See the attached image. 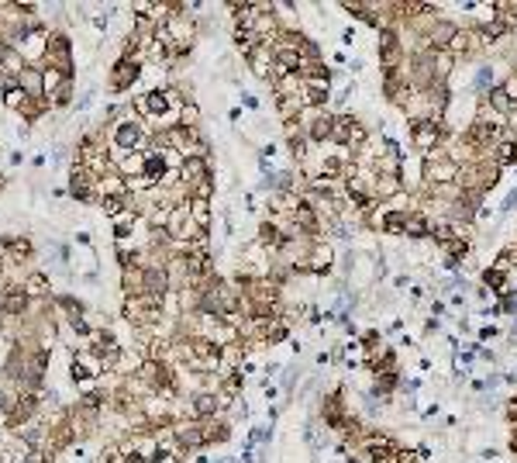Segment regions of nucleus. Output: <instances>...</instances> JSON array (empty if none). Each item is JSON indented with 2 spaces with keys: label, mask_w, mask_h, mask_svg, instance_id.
Returning <instances> with one entry per match:
<instances>
[{
  "label": "nucleus",
  "mask_w": 517,
  "mask_h": 463,
  "mask_svg": "<svg viewBox=\"0 0 517 463\" xmlns=\"http://www.w3.org/2000/svg\"><path fill=\"white\" fill-rule=\"evenodd\" d=\"M214 180V173H210V159H203V156H190L187 163H183V169H180V183L194 194L197 187H203V183H210Z\"/></svg>",
  "instance_id": "obj_7"
},
{
  "label": "nucleus",
  "mask_w": 517,
  "mask_h": 463,
  "mask_svg": "<svg viewBox=\"0 0 517 463\" xmlns=\"http://www.w3.org/2000/svg\"><path fill=\"white\" fill-rule=\"evenodd\" d=\"M455 180H459V163H452L448 156L424 163V187H445V183H455Z\"/></svg>",
  "instance_id": "obj_8"
},
{
  "label": "nucleus",
  "mask_w": 517,
  "mask_h": 463,
  "mask_svg": "<svg viewBox=\"0 0 517 463\" xmlns=\"http://www.w3.org/2000/svg\"><path fill=\"white\" fill-rule=\"evenodd\" d=\"M197 104H194V100H190V104H187V107H183V111H180V125L183 128H197Z\"/></svg>",
  "instance_id": "obj_31"
},
{
  "label": "nucleus",
  "mask_w": 517,
  "mask_h": 463,
  "mask_svg": "<svg viewBox=\"0 0 517 463\" xmlns=\"http://www.w3.org/2000/svg\"><path fill=\"white\" fill-rule=\"evenodd\" d=\"M190 412H194V419H200V422L221 415V408H217V391H197V394L190 398Z\"/></svg>",
  "instance_id": "obj_11"
},
{
  "label": "nucleus",
  "mask_w": 517,
  "mask_h": 463,
  "mask_svg": "<svg viewBox=\"0 0 517 463\" xmlns=\"http://www.w3.org/2000/svg\"><path fill=\"white\" fill-rule=\"evenodd\" d=\"M203 432H207V446H217V443H224L228 439V422L221 419V415H214V419H207L203 422Z\"/></svg>",
  "instance_id": "obj_18"
},
{
  "label": "nucleus",
  "mask_w": 517,
  "mask_h": 463,
  "mask_svg": "<svg viewBox=\"0 0 517 463\" xmlns=\"http://www.w3.org/2000/svg\"><path fill=\"white\" fill-rule=\"evenodd\" d=\"M142 73H145V66L138 63V59H131V56H121L118 63L111 66V90H128V86H135L142 80Z\"/></svg>",
  "instance_id": "obj_6"
},
{
  "label": "nucleus",
  "mask_w": 517,
  "mask_h": 463,
  "mask_svg": "<svg viewBox=\"0 0 517 463\" xmlns=\"http://www.w3.org/2000/svg\"><path fill=\"white\" fill-rule=\"evenodd\" d=\"M493 336H500V329H497V325H483V329L476 332L479 342H486V339H493Z\"/></svg>",
  "instance_id": "obj_36"
},
{
  "label": "nucleus",
  "mask_w": 517,
  "mask_h": 463,
  "mask_svg": "<svg viewBox=\"0 0 517 463\" xmlns=\"http://www.w3.org/2000/svg\"><path fill=\"white\" fill-rule=\"evenodd\" d=\"M145 176H152L156 183H162V176H166V159H162L159 149L145 152Z\"/></svg>",
  "instance_id": "obj_22"
},
{
  "label": "nucleus",
  "mask_w": 517,
  "mask_h": 463,
  "mask_svg": "<svg viewBox=\"0 0 517 463\" xmlns=\"http://www.w3.org/2000/svg\"><path fill=\"white\" fill-rule=\"evenodd\" d=\"M445 253H448V266H455V263H462L466 256L473 253V242H448V246H441Z\"/></svg>",
  "instance_id": "obj_26"
},
{
  "label": "nucleus",
  "mask_w": 517,
  "mask_h": 463,
  "mask_svg": "<svg viewBox=\"0 0 517 463\" xmlns=\"http://www.w3.org/2000/svg\"><path fill=\"white\" fill-rule=\"evenodd\" d=\"M245 63H248V70H252L259 80L273 84V70H276V52H273V45H259Z\"/></svg>",
  "instance_id": "obj_9"
},
{
  "label": "nucleus",
  "mask_w": 517,
  "mask_h": 463,
  "mask_svg": "<svg viewBox=\"0 0 517 463\" xmlns=\"http://www.w3.org/2000/svg\"><path fill=\"white\" fill-rule=\"evenodd\" d=\"M504 90H507V97H511V100H514L517 104V73H511V77H507V80H504Z\"/></svg>",
  "instance_id": "obj_34"
},
{
  "label": "nucleus",
  "mask_w": 517,
  "mask_h": 463,
  "mask_svg": "<svg viewBox=\"0 0 517 463\" xmlns=\"http://www.w3.org/2000/svg\"><path fill=\"white\" fill-rule=\"evenodd\" d=\"M331 266H335V246L328 239H321L314 246V253H311V259H307V273L311 277H328Z\"/></svg>",
  "instance_id": "obj_10"
},
{
  "label": "nucleus",
  "mask_w": 517,
  "mask_h": 463,
  "mask_svg": "<svg viewBox=\"0 0 517 463\" xmlns=\"http://www.w3.org/2000/svg\"><path fill=\"white\" fill-rule=\"evenodd\" d=\"M394 463H424V457H421V450H414V446H400Z\"/></svg>",
  "instance_id": "obj_29"
},
{
  "label": "nucleus",
  "mask_w": 517,
  "mask_h": 463,
  "mask_svg": "<svg viewBox=\"0 0 517 463\" xmlns=\"http://www.w3.org/2000/svg\"><path fill=\"white\" fill-rule=\"evenodd\" d=\"M493 80H497V73H493V66H490V63H483V66H479L476 70V77H473V90H476L479 97H486V93H490V90H493Z\"/></svg>",
  "instance_id": "obj_19"
},
{
  "label": "nucleus",
  "mask_w": 517,
  "mask_h": 463,
  "mask_svg": "<svg viewBox=\"0 0 517 463\" xmlns=\"http://www.w3.org/2000/svg\"><path fill=\"white\" fill-rule=\"evenodd\" d=\"M11 90H18V77H14L11 70H4V66H0V97H4V93H11Z\"/></svg>",
  "instance_id": "obj_32"
},
{
  "label": "nucleus",
  "mask_w": 517,
  "mask_h": 463,
  "mask_svg": "<svg viewBox=\"0 0 517 463\" xmlns=\"http://www.w3.org/2000/svg\"><path fill=\"white\" fill-rule=\"evenodd\" d=\"M483 100H486V104H490V107H493V111H497L500 118H507V115H511V111L517 107L514 100L507 97V90H504V86H493V90H490V93L483 97Z\"/></svg>",
  "instance_id": "obj_16"
},
{
  "label": "nucleus",
  "mask_w": 517,
  "mask_h": 463,
  "mask_svg": "<svg viewBox=\"0 0 517 463\" xmlns=\"http://www.w3.org/2000/svg\"><path fill=\"white\" fill-rule=\"evenodd\" d=\"M69 80H73L69 73H62V70H52V66H45V97L59 93V90L69 84Z\"/></svg>",
  "instance_id": "obj_20"
},
{
  "label": "nucleus",
  "mask_w": 517,
  "mask_h": 463,
  "mask_svg": "<svg viewBox=\"0 0 517 463\" xmlns=\"http://www.w3.org/2000/svg\"><path fill=\"white\" fill-rule=\"evenodd\" d=\"M304 84H307L304 73H286L283 80L273 84V93H276V100L279 97H300V93H304Z\"/></svg>",
  "instance_id": "obj_15"
},
{
  "label": "nucleus",
  "mask_w": 517,
  "mask_h": 463,
  "mask_svg": "<svg viewBox=\"0 0 517 463\" xmlns=\"http://www.w3.org/2000/svg\"><path fill=\"white\" fill-rule=\"evenodd\" d=\"M331 142H335V145H345V149H352V156H356L358 149L369 142V128L362 125L352 111H342V115H335Z\"/></svg>",
  "instance_id": "obj_1"
},
{
  "label": "nucleus",
  "mask_w": 517,
  "mask_h": 463,
  "mask_svg": "<svg viewBox=\"0 0 517 463\" xmlns=\"http://www.w3.org/2000/svg\"><path fill=\"white\" fill-rule=\"evenodd\" d=\"M235 45H239V52L248 59L255 48H259V39H255V32L252 28H235Z\"/></svg>",
  "instance_id": "obj_24"
},
{
  "label": "nucleus",
  "mask_w": 517,
  "mask_h": 463,
  "mask_svg": "<svg viewBox=\"0 0 517 463\" xmlns=\"http://www.w3.org/2000/svg\"><path fill=\"white\" fill-rule=\"evenodd\" d=\"M4 104L11 107V111H18V115H25L28 111V104H32V97L18 86V90H11V93H4Z\"/></svg>",
  "instance_id": "obj_25"
},
{
  "label": "nucleus",
  "mask_w": 517,
  "mask_h": 463,
  "mask_svg": "<svg viewBox=\"0 0 517 463\" xmlns=\"http://www.w3.org/2000/svg\"><path fill=\"white\" fill-rule=\"evenodd\" d=\"M73 90H76V86H73V80H69V84L62 86L59 93H52V97H45V100H48V107H66V104L73 100Z\"/></svg>",
  "instance_id": "obj_28"
},
{
  "label": "nucleus",
  "mask_w": 517,
  "mask_h": 463,
  "mask_svg": "<svg viewBox=\"0 0 517 463\" xmlns=\"http://www.w3.org/2000/svg\"><path fill=\"white\" fill-rule=\"evenodd\" d=\"M428 56H431V73H435V80L438 84H445V80L452 77V70H455L459 59H452L448 52H428Z\"/></svg>",
  "instance_id": "obj_17"
},
{
  "label": "nucleus",
  "mask_w": 517,
  "mask_h": 463,
  "mask_svg": "<svg viewBox=\"0 0 517 463\" xmlns=\"http://www.w3.org/2000/svg\"><path fill=\"white\" fill-rule=\"evenodd\" d=\"M190 214L200 228H210V197H190Z\"/></svg>",
  "instance_id": "obj_21"
},
{
  "label": "nucleus",
  "mask_w": 517,
  "mask_h": 463,
  "mask_svg": "<svg viewBox=\"0 0 517 463\" xmlns=\"http://www.w3.org/2000/svg\"><path fill=\"white\" fill-rule=\"evenodd\" d=\"M349 463H376V460H372V453H369L365 446H356V450L349 453Z\"/></svg>",
  "instance_id": "obj_33"
},
{
  "label": "nucleus",
  "mask_w": 517,
  "mask_h": 463,
  "mask_svg": "<svg viewBox=\"0 0 517 463\" xmlns=\"http://www.w3.org/2000/svg\"><path fill=\"white\" fill-rule=\"evenodd\" d=\"M21 291L28 297H45L48 294V280H45V273H32V277H25L21 280Z\"/></svg>",
  "instance_id": "obj_23"
},
{
  "label": "nucleus",
  "mask_w": 517,
  "mask_h": 463,
  "mask_svg": "<svg viewBox=\"0 0 517 463\" xmlns=\"http://www.w3.org/2000/svg\"><path fill=\"white\" fill-rule=\"evenodd\" d=\"M135 111H142V115H145L149 128H156L166 115H173L169 97H166V86H152V90H145L142 97H135ZM176 115H180V111H176Z\"/></svg>",
  "instance_id": "obj_3"
},
{
  "label": "nucleus",
  "mask_w": 517,
  "mask_h": 463,
  "mask_svg": "<svg viewBox=\"0 0 517 463\" xmlns=\"http://www.w3.org/2000/svg\"><path fill=\"white\" fill-rule=\"evenodd\" d=\"M173 439L180 446V453H194V450H203L207 446V432H203V422L190 419V422H173Z\"/></svg>",
  "instance_id": "obj_5"
},
{
  "label": "nucleus",
  "mask_w": 517,
  "mask_h": 463,
  "mask_svg": "<svg viewBox=\"0 0 517 463\" xmlns=\"http://www.w3.org/2000/svg\"><path fill=\"white\" fill-rule=\"evenodd\" d=\"M18 86H21L32 100L45 97V70H41V66H25L21 77H18Z\"/></svg>",
  "instance_id": "obj_12"
},
{
  "label": "nucleus",
  "mask_w": 517,
  "mask_h": 463,
  "mask_svg": "<svg viewBox=\"0 0 517 463\" xmlns=\"http://www.w3.org/2000/svg\"><path fill=\"white\" fill-rule=\"evenodd\" d=\"M497 308H500L504 315H517V291H504L500 301H497Z\"/></svg>",
  "instance_id": "obj_30"
},
{
  "label": "nucleus",
  "mask_w": 517,
  "mask_h": 463,
  "mask_svg": "<svg viewBox=\"0 0 517 463\" xmlns=\"http://www.w3.org/2000/svg\"><path fill=\"white\" fill-rule=\"evenodd\" d=\"M97 194H100V197H124V194H128V180L121 176L118 169H111V173H104V176L97 180Z\"/></svg>",
  "instance_id": "obj_13"
},
{
  "label": "nucleus",
  "mask_w": 517,
  "mask_h": 463,
  "mask_svg": "<svg viewBox=\"0 0 517 463\" xmlns=\"http://www.w3.org/2000/svg\"><path fill=\"white\" fill-rule=\"evenodd\" d=\"M0 443H4V439H0Z\"/></svg>",
  "instance_id": "obj_38"
},
{
  "label": "nucleus",
  "mask_w": 517,
  "mask_h": 463,
  "mask_svg": "<svg viewBox=\"0 0 517 463\" xmlns=\"http://www.w3.org/2000/svg\"><path fill=\"white\" fill-rule=\"evenodd\" d=\"M514 208H517V187L511 190V194H507V197H504V204H500V211H504V214H511Z\"/></svg>",
  "instance_id": "obj_35"
},
{
  "label": "nucleus",
  "mask_w": 517,
  "mask_h": 463,
  "mask_svg": "<svg viewBox=\"0 0 517 463\" xmlns=\"http://www.w3.org/2000/svg\"><path fill=\"white\" fill-rule=\"evenodd\" d=\"M293 384H297V370H286V374H283V391H290Z\"/></svg>",
  "instance_id": "obj_37"
},
{
  "label": "nucleus",
  "mask_w": 517,
  "mask_h": 463,
  "mask_svg": "<svg viewBox=\"0 0 517 463\" xmlns=\"http://www.w3.org/2000/svg\"><path fill=\"white\" fill-rule=\"evenodd\" d=\"M407 239H431V218L424 211H410L407 214V228H403Z\"/></svg>",
  "instance_id": "obj_14"
},
{
  "label": "nucleus",
  "mask_w": 517,
  "mask_h": 463,
  "mask_svg": "<svg viewBox=\"0 0 517 463\" xmlns=\"http://www.w3.org/2000/svg\"><path fill=\"white\" fill-rule=\"evenodd\" d=\"M397 48H403L397 28H383V32H380V56H383V52H397Z\"/></svg>",
  "instance_id": "obj_27"
},
{
  "label": "nucleus",
  "mask_w": 517,
  "mask_h": 463,
  "mask_svg": "<svg viewBox=\"0 0 517 463\" xmlns=\"http://www.w3.org/2000/svg\"><path fill=\"white\" fill-rule=\"evenodd\" d=\"M45 66L62 70V73H69V77H73V42H69V35H62V32H52V35H48Z\"/></svg>",
  "instance_id": "obj_4"
},
{
  "label": "nucleus",
  "mask_w": 517,
  "mask_h": 463,
  "mask_svg": "<svg viewBox=\"0 0 517 463\" xmlns=\"http://www.w3.org/2000/svg\"><path fill=\"white\" fill-rule=\"evenodd\" d=\"M407 131H410V142H414V149L424 156V152H431V149H438L452 131L445 125H438V122H431V118H424V122H410L407 125Z\"/></svg>",
  "instance_id": "obj_2"
}]
</instances>
